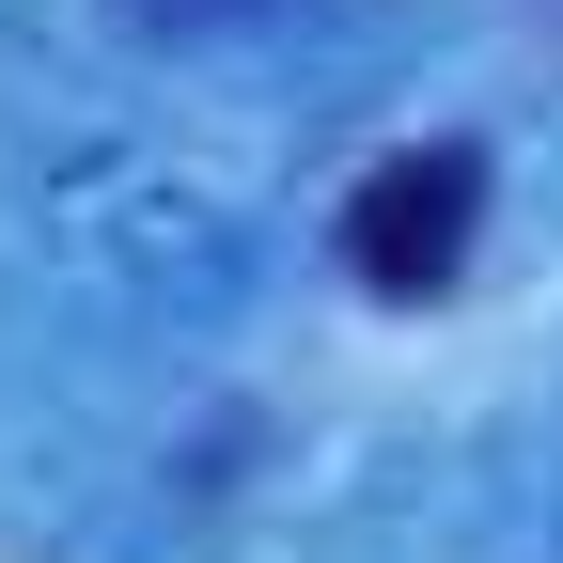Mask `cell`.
I'll list each match as a JSON object with an SVG mask.
<instances>
[{
  "label": "cell",
  "instance_id": "1",
  "mask_svg": "<svg viewBox=\"0 0 563 563\" xmlns=\"http://www.w3.org/2000/svg\"><path fill=\"white\" fill-rule=\"evenodd\" d=\"M485 251V141H407V157H376L361 188H344V282L391 313L454 298Z\"/></svg>",
  "mask_w": 563,
  "mask_h": 563
}]
</instances>
